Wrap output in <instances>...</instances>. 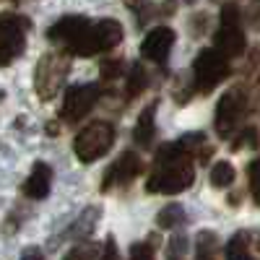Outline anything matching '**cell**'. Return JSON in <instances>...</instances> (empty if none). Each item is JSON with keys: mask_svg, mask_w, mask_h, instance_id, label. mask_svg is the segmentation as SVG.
<instances>
[{"mask_svg": "<svg viewBox=\"0 0 260 260\" xmlns=\"http://www.w3.org/2000/svg\"><path fill=\"white\" fill-rule=\"evenodd\" d=\"M21 260H47V257L42 255V250H39V247H29V250H24Z\"/></svg>", "mask_w": 260, "mask_h": 260, "instance_id": "obj_28", "label": "cell"}, {"mask_svg": "<svg viewBox=\"0 0 260 260\" xmlns=\"http://www.w3.org/2000/svg\"><path fill=\"white\" fill-rule=\"evenodd\" d=\"M192 156L182 148L180 141L167 143L156 151V172L148 177L146 190L148 192H159V195H175L182 192L192 185Z\"/></svg>", "mask_w": 260, "mask_h": 260, "instance_id": "obj_1", "label": "cell"}, {"mask_svg": "<svg viewBox=\"0 0 260 260\" xmlns=\"http://www.w3.org/2000/svg\"><path fill=\"white\" fill-rule=\"evenodd\" d=\"M226 260H255L250 252V234L247 232H237L226 242Z\"/></svg>", "mask_w": 260, "mask_h": 260, "instance_id": "obj_16", "label": "cell"}, {"mask_svg": "<svg viewBox=\"0 0 260 260\" xmlns=\"http://www.w3.org/2000/svg\"><path fill=\"white\" fill-rule=\"evenodd\" d=\"M250 190H252V198L260 206V159H255L250 164Z\"/></svg>", "mask_w": 260, "mask_h": 260, "instance_id": "obj_22", "label": "cell"}, {"mask_svg": "<svg viewBox=\"0 0 260 260\" xmlns=\"http://www.w3.org/2000/svg\"><path fill=\"white\" fill-rule=\"evenodd\" d=\"M96 257H99V245L94 242H78L62 255V260H96Z\"/></svg>", "mask_w": 260, "mask_h": 260, "instance_id": "obj_21", "label": "cell"}, {"mask_svg": "<svg viewBox=\"0 0 260 260\" xmlns=\"http://www.w3.org/2000/svg\"><path fill=\"white\" fill-rule=\"evenodd\" d=\"M234 182V167L229 161H216L211 169V185L213 187H229Z\"/></svg>", "mask_w": 260, "mask_h": 260, "instance_id": "obj_20", "label": "cell"}, {"mask_svg": "<svg viewBox=\"0 0 260 260\" xmlns=\"http://www.w3.org/2000/svg\"><path fill=\"white\" fill-rule=\"evenodd\" d=\"M130 260H154V247L148 242H136L130 247Z\"/></svg>", "mask_w": 260, "mask_h": 260, "instance_id": "obj_24", "label": "cell"}, {"mask_svg": "<svg viewBox=\"0 0 260 260\" xmlns=\"http://www.w3.org/2000/svg\"><path fill=\"white\" fill-rule=\"evenodd\" d=\"M89 29H91V21L86 16H62L47 29V39L55 42V45H62L71 55L78 57L86 37H89Z\"/></svg>", "mask_w": 260, "mask_h": 260, "instance_id": "obj_6", "label": "cell"}, {"mask_svg": "<svg viewBox=\"0 0 260 260\" xmlns=\"http://www.w3.org/2000/svg\"><path fill=\"white\" fill-rule=\"evenodd\" d=\"M247 112V99L242 91H226L219 104H216V133H219L221 138H229L232 130L240 125V120L245 117Z\"/></svg>", "mask_w": 260, "mask_h": 260, "instance_id": "obj_8", "label": "cell"}, {"mask_svg": "<svg viewBox=\"0 0 260 260\" xmlns=\"http://www.w3.org/2000/svg\"><path fill=\"white\" fill-rule=\"evenodd\" d=\"M216 250H219V237L213 232H201L198 234V257L195 260H216Z\"/></svg>", "mask_w": 260, "mask_h": 260, "instance_id": "obj_19", "label": "cell"}, {"mask_svg": "<svg viewBox=\"0 0 260 260\" xmlns=\"http://www.w3.org/2000/svg\"><path fill=\"white\" fill-rule=\"evenodd\" d=\"M50 185H52V169L45 161H37L31 167V175L24 182V195L31 201H42L50 195Z\"/></svg>", "mask_w": 260, "mask_h": 260, "instance_id": "obj_13", "label": "cell"}, {"mask_svg": "<svg viewBox=\"0 0 260 260\" xmlns=\"http://www.w3.org/2000/svg\"><path fill=\"white\" fill-rule=\"evenodd\" d=\"M154 112H156V104H148L146 110L138 115V122L133 127V141L143 148L151 146L154 141V133H156V122H154Z\"/></svg>", "mask_w": 260, "mask_h": 260, "instance_id": "obj_14", "label": "cell"}, {"mask_svg": "<svg viewBox=\"0 0 260 260\" xmlns=\"http://www.w3.org/2000/svg\"><path fill=\"white\" fill-rule=\"evenodd\" d=\"M122 71L120 60H102V78H117Z\"/></svg>", "mask_w": 260, "mask_h": 260, "instance_id": "obj_25", "label": "cell"}, {"mask_svg": "<svg viewBox=\"0 0 260 260\" xmlns=\"http://www.w3.org/2000/svg\"><path fill=\"white\" fill-rule=\"evenodd\" d=\"M96 99H99V86L96 83L73 86V89H68V94H65L60 117L65 122H78V120H83L86 115L91 112V107L96 104Z\"/></svg>", "mask_w": 260, "mask_h": 260, "instance_id": "obj_9", "label": "cell"}, {"mask_svg": "<svg viewBox=\"0 0 260 260\" xmlns=\"http://www.w3.org/2000/svg\"><path fill=\"white\" fill-rule=\"evenodd\" d=\"M172 47H175V31H172L169 26H156V29H151L143 39V45H141V55L151 62H167Z\"/></svg>", "mask_w": 260, "mask_h": 260, "instance_id": "obj_11", "label": "cell"}, {"mask_svg": "<svg viewBox=\"0 0 260 260\" xmlns=\"http://www.w3.org/2000/svg\"><path fill=\"white\" fill-rule=\"evenodd\" d=\"M141 169H143L141 156L133 154V151H125V154L104 172V177H102V190L110 192L112 187H122V185H127V182H133V180L141 175Z\"/></svg>", "mask_w": 260, "mask_h": 260, "instance_id": "obj_10", "label": "cell"}, {"mask_svg": "<svg viewBox=\"0 0 260 260\" xmlns=\"http://www.w3.org/2000/svg\"><path fill=\"white\" fill-rule=\"evenodd\" d=\"M96 260H120V252H117V245L112 237H107V242H104V250L99 252Z\"/></svg>", "mask_w": 260, "mask_h": 260, "instance_id": "obj_27", "label": "cell"}, {"mask_svg": "<svg viewBox=\"0 0 260 260\" xmlns=\"http://www.w3.org/2000/svg\"><path fill=\"white\" fill-rule=\"evenodd\" d=\"M245 146H250V148H257V130L255 127H247L245 133L237 138V143H232V148L234 151H240V148H245Z\"/></svg>", "mask_w": 260, "mask_h": 260, "instance_id": "obj_23", "label": "cell"}, {"mask_svg": "<svg viewBox=\"0 0 260 260\" xmlns=\"http://www.w3.org/2000/svg\"><path fill=\"white\" fill-rule=\"evenodd\" d=\"M112 141H115V130L110 122H91L76 136L73 151L81 164H94L112 148Z\"/></svg>", "mask_w": 260, "mask_h": 260, "instance_id": "obj_2", "label": "cell"}, {"mask_svg": "<svg viewBox=\"0 0 260 260\" xmlns=\"http://www.w3.org/2000/svg\"><path fill=\"white\" fill-rule=\"evenodd\" d=\"M169 252H172V257H182L185 252H187V237L185 234H177V237H172V242H169Z\"/></svg>", "mask_w": 260, "mask_h": 260, "instance_id": "obj_26", "label": "cell"}, {"mask_svg": "<svg viewBox=\"0 0 260 260\" xmlns=\"http://www.w3.org/2000/svg\"><path fill=\"white\" fill-rule=\"evenodd\" d=\"M99 216H102V208L96 206H89L78 219L73 221L71 226V237H76V240H81V237H89L94 229H96V221H99Z\"/></svg>", "mask_w": 260, "mask_h": 260, "instance_id": "obj_15", "label": "cell"}, {"mask_svg": "<svg viewBox=\"0 0 260 260\" xmlns=\"http://www.w3.org/2000/svg\"><path fill=\"white\" fill-rule=\"evenodd\" d=\"M185 208L180 206V203H169V206H164L159 213H156V226L159 229H175V226H180V224H185Z\"/></svg>", "mask_w": 260, "mask_h": 260, "instance_id": "obj_17", "label": "cell"}, {"mask_svg": "<svg viewBox=\"0 0 260 260\" xmlns=\"http://www.w3.org/2000/svg\"><path fill=\"white\" fill-rule=\"evenodd\" d=\"M146 83H148V78H146L143 65H138V62H136V65H130V71H127V86H125L127 96H138V94H143Z\"/></svg>", "mask_w": 260, "mask_h": 260, "instance_id": "obj_18", "label": "cell"}, {"mask_svg": "<svg viewBox=\"0 0 260 260\" xmlns=\"http://www.w3.org/2000/svg\"><path fill=\"white\" fill-rule=\"evenodd\" d=\"M68 68H71L68 57L60 52H47L39 57L37 71H34V89L39 99L50 102L60 91V86L65 83V76H68Z\"/></svg>", "mask_w": 260, "mask_h": 260, "instance_id": "obj_3", "label": "cell"}, {"mask_svg": "<svg viewBox=\"0 0 260 260\" xmlns=\"http://www.w3.org/2000/svg\"><path fill=\"white\" fill-rule=\"evenodd\" d=\"M192 76H195V89L201 94H208L229 76V60L221 57L216 50H201L192 62Z\"/></svg>", "mask_w": 260, "mask_h": 260, "instance_id": "obj_5", "label": "cell"}, {"mask_svg": "<svg viewBox=\"0 0 260 260\" xmlns=\"http://www.w3.org/2000/svg\"><path fill=\"white\" fill-rule=\"evenodd\" d=\"M122 42V26L112 18H104V21H96L89 29V37H86L83 47L78 52V57H91V55H99V52H107L117 47Z\"/></svg>", "mask_w": 260, "mask_h": 260, "instance_id": "obj_7", "label": "cell"}, {"mask_svg": "<svg viewBox=\"0 0 260 260\" xmlns=\"http://www.w3.org/2000/svg\"><path fill=\"white\" fill-rule=\"evenodd\" d=\"M29 21L16 13H0V68L11 65L26 47Z\"/></svg>", "mask_w": 260, "mask_h": 260, "instance_id": "obj_4", "label": "cell"}, {"mask_svg": "<svg viewBox=\"0 0 260 260\" xmlns=\"http://www.w3.org/2000/svg\"><path fill=\"white\" fill-rule=\"evenodd\" d=\"M213 42H216V52L226 60L240 57L242 50H245V34H242L240 24H221L216 37H213Z\"/></svg>", "mask_w": 260, "mask_h": 260, "instance_id": "obj_12", "label": "cell"}, {"mask_svg": "<svg viewBox=\"0 0 260 260\" xmlns=\"http://www.w3.org/2000/svg\"><path fill=\"white\" fill-rule=\"evenodd\" d=\"M182 3H187V6H192V3H195V0H182Z\"/></svg>", "mask_w": 260, "mask_h": 260, "instance_id": "obj_29", "label": "cell"}]
</instances>
